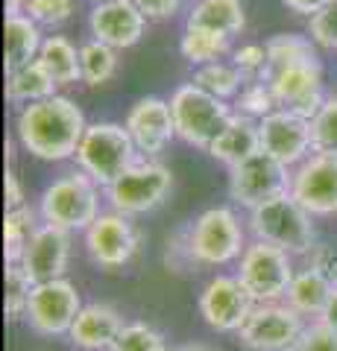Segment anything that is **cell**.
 <instances>
[{
	"mask_svg": "<svg viewBox=\"0 0 337 351\" xmlns=\"http://www.w3.org/2000/svg\"><path fill=\"white\" fill-rule=\"evenodd\" d=\"M246 219L237 217L229 205H211L188 219L176 234L167 237L165 263L170 272H200V269H223L237 263L246 249Z\"/></svg>",
	"mask_w": 337,
	"mask_h": 351,
	"instance_id": "6da1fadb",
	"label": "cell"
},
{
	"mask_svg": "<svg viewBox=\"0 0 337 351\" xmlns=\"http://www.w3.org/2000/svg\"><path fill=\"white\" fill-rule=\"evenodd\" d=\"M15 141L32 158L59 164L77 156V147L89 129L82 108L65 94L21 106L15 112Z\"/></svg>",
	"mask_w": 337,
	"mask_h": 351,
	"instance_id": "7a4b0ae2",
	"label": "cell"
},
{
	"mask_svg": "<svg viewBox=\"0 0 337 351\" xmlns=\"http://www.w3.org/2000/svg\"><path fill=\"white\" fill-rule=\"evenodd\" d=\"M103 188L97 184L89 173H82L80 167L59 173L53 182H47V188L41 191L36 211L41 217V223L56 226L62 232L82 234L103 208Z\"/></svg>",
	"mask_w": 337,
	"mask_h": 351,
	"instance_id": "3957f363",
	"label": "cell"
},
{
	"mask_svg": "<svg viewBox=\"0 0 337 351\" xmlns=\"http://www.w3.org/2000/svg\"><path fill=\"white\" fill-rule=\"evenodd\" d=\"M246 228L253 240H264L279 249L290 252L293 258H302L317 243L314 217L288 193H279L273 199L261 202L246 211Z\"/></svg>",
	"mask_w": 337,
	"mask_h": 351,
	"instance_id": "277c9868",
	"label": "cell"
},
{
	"mask_svg": "<svg viewBox=\"0 0 337 351\" xmlns=\"http://www.w3.org/2000/svg\"><path fill=\"white\" fill-rule=\"evenodd\" d=\"M170 191H173V173L167 164H161L159 158L141 156L108 188H103V196L112 211L135 219L156 211L159 205H165Z\"/></svg>",
	"mask_w": 337,
	"mask_h": 351,
	"instance_id": "5b68a950",
	"label": "cell"
},
{
	"mask_svg": "<svg viewBox=\"0 0 337 351\" xmlns=\"http://www.w3.org/2000/svg\"><path fill=\"white\" fill-rule=\"evenodd\" d=\"M170 114L173 126H176V138L182 144L209 149L211 141L235 117V106L217 100L209 91H202L200 85L185 82L170 94Z\"/></svg>",
	"mask_w": 337,
	"mask_h": 351,
	"instance_id": "8992f818",
	"label": "cell"
},
{
	"mask_svg": "<svg viewBox=\"0 0 337 351\" xmlns=\"http://www.w3.org/2000/svg\"><path fill=\"white\" fill-rule=\"evenodd\" d=\"M138 158L141 156L132 144V138H129L126 126L112 123V120L89 123V129H85V135L77 147V156H73L77 167L82 173H89L100 188H108V184Z\"/></svg>",
	"mask_w": 337,
	"mask_h": 351,
	"instance_id": "52a82bcc",
	"label": "cell"
},
{
	"mask_svg": "<svg viewBox=\"0 0 337 351\" xmlns=\"http://www.w3.org/2000/svg\"><path fill=\"white\" fill-rule=\"evenodd\" d=\"M293 272H297V258L264 240H249L244 255L235 263V276L241 278L255 304L285 299Z\"/></svg>",
	"mask_w": 337,
	"mask_h": 351,
	"instance_id": "ba28073f",
	"label": "cell"
},
{
	"mask_svg": "<svg viewBox=\"0 0 337 351\" xmlns=\"http://www.w3.org/2000/svg\"><path fill=\"white\" fill-rule=\"evenodd\" d=\"M141 240L144 237H141L138 226L132 223V217L117 214L112 208H106V211L82 232L85 255H89V261L94 267H100L106 272L129 267L141 249Z\"/></svg>",
	"mask_w": 337,
	"mask_h": 351,
	"instance_id": "9c48e42d",
	"label": "cell"
},
{
	"mask_svg": "<svg viewBox=\"0 0 337 351\" xmlns=\"http://www.w3.org/2000/svg\"><path fill=\"white\" fill-rule=\"evenodd\" d=\"M305 325L308 322L285 302H258L235 337L249 351H293Z\"/></svg>",
	"mask_w": 337,
	"mask_h": 351,
	"instance_id": "30bf717a",
	"label": "cell"
},
{
	"mask_svg": "<svg viewBox=\"0 0 337 351\" xmlns=\"http://www.w3.org/2000/svg\"><path fill=\"white\" fill-rule=\"evenodd\" d=\"M82 311V295L68 278L32 284L24 322L38 337H68L73 319Z\"/></svg>",
	"mask_w": 337,
	"mask_h": 351,
	"instance_id": "8fae6325",
	"label": "cell"
},
{
	"mask_svg": "<svg viewBox=\"0 0 337 351\" xmlns=\"http://www.w3.org/2000/svg\"><path fill=\"white\" fill-rule=\"evenodd\" d=\"M261 80L270 85L279 108H288V112L305 117V120H311L317 114L323 100H325L320 59H305V62L281 64V68H267Z\"/></svg>",
	"mask_w": 337,
	"mask_h": 351,
	"instance_id": "7c38bea8",
	"label": "cell"
},
{
	"mask_svg": "<svg viewBox=\"0 0 337 351\" xmlns=\"http://www.w3.org/2000/svg\"><path fill=\"white\" fill-rule=\"evenodd\" d=\"M290 191V167L267 152H253L241 164L229 167V199L241 208H255Z\"/></svg>",
	"mask_w": 337,
	"mask_h": 351,
	"instance_id": "4fadbf2b",
	"label": "cell"
},
{
	"mask_svg": "<svg viewBox=\"0 0 337 351\" xmlns=\"http://www.w3.org/2000/svg\"><path fill=\"white\" fill-rule=\"evenodd\" d=\"M255 307V299L246 293L241 278L229 276V272H217L202 284L197 295V311L202 322L217 334H237V328L244 325L249 311Z\"/></svg>",
	"mask_w": 337,
	"mask_h": 351,
	"instance_id": "5bb4252c",
	"label": "cell"
},
{
	"mask_svg": "<svg viewBox=\"0 0 337 351\" xmlns=\"http://www.w3.org/2000/svg\"><path fill=\"white\" fill-rule=\"evenodd\" d=\"M290 196L311 217L337 214V156L317 152L290 170Z\"/></svg>",
	"mask_w": 337,
	"mask_h": 351,
	"instance_id": "9a60e30c",
	"label": "cell"
},
{
	"mask_svg": "<svg viewBox=\"0 0 337 351\" xmlns=\"http://www.w3.org/2000/svg\"><path fill=\"white\" fill-rule=\"evenodd\" d=\"M258 144L261 152H267L293 170L314 152L311 120L293 114L288 108H276L258 120Z\"/></svg>",
	"mask_w": 337,
	"mask_h": 351,
	"instance_id": "2e32d148",
	"label": "cell"
},
{
	"mask_svg": "<svg viewBox=\"0 0 337 351\" xmlns=\"http://www.w3.org/2000/svg\"><path fill=\"white\" fill-rule=\"evenodd\" d=\"M124 126L132 138V144L138 149V156L144 158H159L173 141H176V126H173L170 114V100L165 97H141L129 106V112L124 117Z\"/></svg>",
	"mask_w": 337,
	"mask_h": 351,
	"instance_id": "e0dca14e",
	"label": "cell"
},
{
	"mask_svg": "<svg viewBox=\"0 0 337 351\" xmlns=\"http://www.w3.org/2000/svg\"><path fill=\"white\" fill-rule=\"evenodd\" d=\"M71 255H73V234L41 223L32 232L27 249L21 252L18 267L27 272L32 284H41V281L65 278V272L71 267Z\"/></svg>",
	"mask_w": 337,
	"mask_h": 351,
	"instance_id": "ac0fdd59",
	"label": "cell"
},
{
	"mask_svg": "<svg viewBox=\"0 0 337 351\" xmlns=\"http://www.w3.org/2000/svg\"><path fill=\"white\" fill-rule=\"evenodd\" d=\"M150 21L132 0H108L97 3L89 12V32L91 38L108 44L115 50H129L144 38Z\"/></svg>",
	"mask_w": 337,
	"mask_h": 351,
	"instance_id": "d6986e66",
	"label": "cell"
},
{
	"mask_svg": "<svg viewBox=\"0 0 337 351\" xmlns=\"http://www.w3.org/2000/svg\"><path fill=\"white\" fill-rule=\"evenodd\" d=\"M124 325L126 319L115 304L89 302V304H82V311L73 319L68 331V343L77 351H108Z\"/></svg>",
	"mask_w": 337,
	"mask_h": 351,
	"instance_id": "ffe728a7",
	"label": "cell"
},
{
	"mask_svg": "<svg viewBox=\"0 0 337 351\" xmlns=\"http://www.w3.org/2000/svg\"><path fill=\"white\" fill-rule=\"evenodd\" d=\"M334 290V281L329 276H323L320 269L314 267H297V272H293L290 278V287L285 293V302L288 307H293L302 319H320L323 307L325 302H329V295Z\"/></svg>",
	"mask_w": 337,
	"mask_h": 351,
	"instance_id": "44dd1931",
	"label": "cell"
},
{
	"mask_svg": "<svg viewBox=\"0 0 337 351\" xmlns=\"http://www.w3.org/2000/svg\"><path fill=\"white\" fill-rule=\"evenodd\" d=\"M258 120H249L244 114H237L223 126V132L211 141V147L205 149L214 161L226 164V167H235L241 164L244 158H249L253 152H258Z\"/></svg>",
	"mask_w": 337,
	"mask_h": 351,
	"instance_id": "7402d4cb",
	"label": "cell"
},
{
	"mask_svg": "<svg viewBox=\"0 0 337 351\" xmlns=\"http://www.w3.org/2000/svg\"><path fill=\"white\" fill-rule=\"evenodd\" d=\"M185 27H202L235 38L246 29V9L241 0H191Z\"/></svg>",
	"mask_w": 337,
	"mask_h": 351,
	"instance_id": "603a6c76",
	"label": "cell"
},
{
	"mask_svg": "<svg viewBox=\"0 0 337 351\" xmlns=\"http://www.w3.org/2000/svg\"><path fill=\"white\" fill-rule=\"evenodd\" d=\"M41 41H45V32L32 21L27 12L24 15H6L3 21V64L6 71L21 68L38 56Z\"/></svg>",
	"mask_w": 337,
	"mask_h": 351,
	"instance_id": "cb8c5ba5",
	"label": "cell"
},
{
	"mask_svg": "<svg viewBox=\"0 0 337 351\" xmlns=\"http://www.w3.org/2000/svg\"><path fill=\"white\" fill-rule=\"evenodd\" d=\"M59 91V85L53 82V76L45 71V64L38 59H32L21 68L6 71V100L12 106H30L38 100H47Z\"/></svg>",
	"mask_w": 337,
	"mask_h": 351,
	"instance_id": "d4e9b609",
	"label": "cell"
},
{
	"mask_svg": "<svg viewBox=\"0 0 337 351\" xmlns=\"http://www.w3.org/2000/svg\"><path fill=\"white\" fill-rule=\"evenodd\" d=\"M36 59L45 64V71L53 76V82L59 88L80 82V47L68 36H62V32L45 36Z\"/></svg>",
	"mask_w": 337,
	"mask_h": 351,
	"instance_id": "484cf974",
	"label": "cell"
},
{
	"mask_svg": "<svg viewBox=\"0 0 337 351\" xmlns=\"http://www.w3.org/2000/svg\"><path fill=\"white\" fill-rule=\"evenodd\" d=\"M232 38L223 36V32L214 29H202V27H185L182 38H179V53L182 59L194 64V68H202V64L220 62L226 56H232Z\"/></svg>",
	"mask_w": 337,
	"mask_h": 351,
	"instance_id": "4316f807",
	"label": "cell"
},
{
	"mask_svg": "<svg viewBox=\"0 0 337 351\" xmlns=\"http://www.w3.org/2000/svg\"><path fill=\"white\" fill-rule=\"evenodd\" d=\"M121 71V50L108 44L89 38L80 44V82L85 88H103L108 85Z\"/></svg>",
	"mask_w": 337,
	"mask_h": 351,
	"instance_id": "83f0119b",
	"label": "cell"
},
{
	"mask_svg": "<svg viewBox=\"0 0 337 351\" xmlns=\"http://www.w3.org/2000/svg\"><path fill=\"white\" fill-rule=\"evenodd\" d=\"M194 85H200L202 91H209L217 100H226V103H235V97L241 94V88L246 85V76L235 68L232 62H211V64H202V68H194L191 76Z\"/></svg>",
	"mask_w": 337,
	"mask_h": 351,
	"instance_id": "f1b7e54d",
	"label": "cell"
},
{
	"mask_svg": "<svg viewBox=\"0 0 337 351\" xmlns=\"http://www.w3.org/2000/svg\"><path fill=\"white\" fill-rule=\"evenodd\" d=\"M41 226V217L36 208H12V211H6L3 217V258L6 263H18L21 252L27 249L32 232Z\"/></svg>",
	"mask_w": 337,
	"mask_h": 351,
	"instance_id": "f546056e",
	"label": "cell"
},
{
	"mask_svg": "<svg viewBox=\"0 0 337 351\" xmlns=\"http://www.w3.org/2000/svg\"><path fill=\"white\" fill-rule=\"evenodd\" d=\"M264 47H267V68H281V64H293V62L320 59L317 56L320 47L308 36H299V32H281V36H273Z\"/></svg>",
	"mask_w": 337,
	"mask_h": 351,
	"instance_id": "4dcf8cb0",
	"label": "cell"
},
{
	"mask_svg": "<svg viewBox=\"0 0 337 351\" xmlns=\"http://www.w3.org/2000/svg\"><path fill=\"white\" fill-rule=\"evenodd\" d=\"M167 337L150 322H126L108 351H167Z\"/></svg>",
	"mask_w": 337,
	"mask_h": 351,
	"instance_id": "1f68e13d",
	"label": "cell"
},
{
	"mask_svg": "<svg viewBox=\"0 0 337 351\" xmlns=\"http://www.w3.org/2000/svg\"><path fill=\"white\" fill-rule=\"evenodd\" d=\"M235 112L244 114L249 120H261L270 112H276V97L270 91V85L264 80H246V85L241 88V94L235 97Z\"/></svg>",
	"mask_w": 337,
	"mask_h": 351,
	"instance_id": "d6a6232c",
	"label": "cell"
},
{
	"mask_svg": "<svg viewBox=\"0 0 337 351\" xmlns=\"http://www.w3.org/2000/svg\"><path fill=\"white\" fill-rule=\"evenodd\" d=\"M32 281L27 278V272L18 263H6V295H3V311L9 322H18L27 316Z\"/></svg>",
	"mask_w": 337,
	"mask_h": 351,
	"instance_id": "836d02e7",
	"label": "cell"
},
{
	"mask_svg": "<svg viewBox=\"0 0 337 351\" xmlns=\"http://www.w3.org/2000/svg\"><path fill=\"white\" fill-rule=\"evenodd\" d=\"M311 141L317 152H334L337 156V94L325 97L320 112L311 117Z\"/></svg>",
	"mask_w": 337,
	"mask_h": 351,
	"instance_id": "e575fe53",
	"label": "cell"
},
{
	"mask_svg": "<svg viewBox=\"0 0 337 351\" xmlns=\"http://www.w3.org/2000/svg\"><path fill=\"white\" fill-rule=\"evenodd\" d=\"M77 12V0H27V15L41 29L65 27Z\"/></svg>",
	"mask_w": 337,
	"mask_h": 351,
	"instance_id": "d590c367",
	"label": "cell"
},
{
	"mask_svg": "<svg viewBox=\"0 0 337 351\" xmlns=\"http://www.w3.org/2000/svg\"><path fill=\"white\" fill-rule=\"evenodd\" d=\"M305 36L320 50H337V0H332L329 6H323L317 15L308 18Z\"/></svg>",
	"mask_w": 337,
	"mask_h": 351,
	"instance_id": "8d00e7d4",
	"label": "cell"
},
{
	"mask_svg": "<svg viewBox=\"0 0 337 351\" xmlns=\"http://www.w3.org/2000/svg\"><path fill=\"white\" fill-rule=\"evenodd\" d=\"M229 62L246 76V80H261L267 71V47L264 44H255V41H246L241 47L232 50Z\"/></svg>",
	"mask_w": 337,
	"mask_h": 351,
	"instance_id": "74e56055",
	"label": "cell"
},
{
	"mask_svg": "<svg viewBox=\"0 0 337 351\" xmlns=\"http://www.w3.org/2000/svg\"><path fill=\"white\" fill-rule=\"evenodd\" d=\"M293 351H337V331L320 319H311Z\"/></svg>",
	"mask_w": 337,
	"mask_h": 351,
	"instance_id": "f35d334b",
	"label": "cell"
},
{
	"mask_svg": "<svg viewBox=\"0 0 337 351\" xmlns=\"http://www.w3.org/2000/svg\"><path fill=\"white\" fill-rule=\"evenodd\" d=\"M302 263L305 267H314L320 269L323 276H329L334 284H337V252L332 246H323V243H314L305 255H302Z\"/></svg>",
	"mask_w": 337,
	"mask_h": 351,
	"instance_id": "ab89813d",
	"label": "cell"
},
{
	"mask_svg": "<svg viewBox=\"0 0 337 351\" xmlns=\"http://www.w3.org/2000/svg\"><path fill=\"white\" fill-rule=\"evenodd\" d=\"M147 21H167L185 6V0H132Z\"/></svg>",
	"mask_w": 337,
	"mask_h": 351,
	"instance_id": "60d3db41",
	"label": "cell"
},
{
	"mask_svg": "<svg viewBox=\"0 0 337 351\" xmlns=\"http://www.w3.org/2000/svg\"><path fill=\"white\" fill-rule=\"evenodd\" d=\"M3 191H6V211L12 208H24L27 205V193H24V184H21V176L15 173V167H9L3 176Z\"/></svg>",
	"mask_w": 337,
	"mask_h": 351,
	"instance_id": "b9f144b4",
	"label": "cell"
},
{
	"mask_svg": "<svg viewBox=\"0 0 337 351\" xmlns=\"http://www.w3.org/2000/svg\"><path fill=\"white\" fill-rule=\"evenodd\" d=\"M281 3H285L288 12H293V15L311 18V15H317L323 6H329L332 0H281Z\"/></svg>",
	"mask_w": 337,
	"mask_h": 351,
	"instance_id": "7bdbcfd3",
	"label": "cell"
},
{
	"mask_svg": "<svg viewBox=\"0 0 337 351\" xmlns=\"http://www.w3.org/2000/svg\"><path fill=\"white\" fill-rule=\"evenodd\" d=\"M320 322L337 331V284H334V290H332V295H329V302H325V307H323Z\"/></svg>",
	"mask_w": 337,
	"mask_h": 351,
	"instance_id": "ee69618b",
	"label": "cell"
},
{
	"mask_svg": "<svg viewBox=\"0 0 337 351\" xmlns=\"http://www.w3.org/2000/svg\"><path fill=\"white\" fill-rule=\"evenodd\" d=\"M6 15H24L27 12V0H3Z\"/></svg>",
	"mask_w": 337,
	"mask_h": 351,
	"instance_id": "f6af8a7d",
	"label": "cell"
},
{
	"mask_svg": "<svg viewBox=\"0 0 337 351\" xmlns=\"http://www.w3.org/2000/svg\"><path fill=\"white\" fill-rule=\"evenodd\" d=\"M167 351H211L205 346H179V348H167Z\"/></svg>",
	"mask_w": 337,
	"mask_h": 351,
	"instance_id": "bcb514c9",
	"label": "cell"
},
{
	"mask_svg": "<svg viewBox=\"0 0 337 351\" xmlns=\"http://www.w3.org/2000/svg\"><path fill=\"white\" fill-rule=\"evenodd\" d=\"M89 3H91V6H97V3H108V0H89Z\"/></svg>",
	"mask_w": 337,
	"mask_h": 351,
	"instance_id": "7dc6e473",
	"label": "cell"
}]
</instances>
